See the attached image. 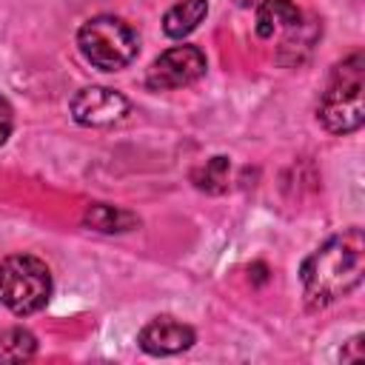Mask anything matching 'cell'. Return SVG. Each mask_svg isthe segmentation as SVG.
Here are the masks:
<instances>
[{
    "mask_svg": "<svg viewBox=\"0 0 365 365\" xmlns=\"http://www.w3.org/2000/svg\"><path fill=\"white\" fill-rule=\"evenodd\" d=\"M134 217L131 214H125V211H120V208H114V205H91L88 211H86V225H91V228H97V231H106V234H114V231H128V228H134Z\"/></svg>",
    "mask_w": 365,
    "mask_h": 365,
    "instance_id": "cell-11",
    "label": "cell"
},
{
    "mask_svg": "<svg viewBox=\"0 0 365 365\" xmlns=\"http://www.w3.org/2000/svg\"><path fill=\"white\" fill-rule=\"evenodd\" d=\"M228 168H231L228 157H211L200 171H194V182L211 194H220L228 188Z\"/></svg>",
    "mask_w": 365,
    "mask_h": 365,
    "instance_id": "cell-12",
    "label": "cell"
},
{
    "mask_svg": "<svg viewBox=\"0 0 365 365\" xmlns=\"http://www.w3.org/2000/svg\"><path fill=\"white\" fill-rule=\"evenodd\" d=\"M137 342L151 356H171V354L188 351L194 345V328L174 317H157L140 331Z\"/></svg>",
    "mask_w": 365,
    "mask_h": 365,
    "instance_id": "cell-7",
    "label": "cell"
},
{
    "mask_svg": "<svg viewBox=\"0 0 365 365\" xmlns=\"http://www.w3.org/2000/svg\"><path fill=\"white\" fill-rule=\"evenodd\" d=\"M125 111H128V100L120 91L106 86H86L71 97V117L88 128L111 125Z\"/></svg>",
    "mask_w": 365,
    "mask_h": 365,
    "instance_id": "cell-6",
    "label": "cell"
},
{
    "mask_svg": "<svg viewBox=\"0 0 365 365\" xmlns=\"http://www.w3.org/2000/svg\"><path fill=\"white\" fill-rule=\"evenodd\" d=\"M302 20L299 9L294 0H262L257 9V34L259 37H274L282 29H294Z\"/></svg>",
    "mask_w": 365,
    "mask_h": 365,
    "instance_id": "cell-9",
    "label": "cell"
},
{
    "mask_svg": "<svg viewBox=\"0 0 365 365\" xmlns=\"http://www.w3.org/2000/svg\"><path fill=\"white\" fill-rule=\"evenodd\" d=\"M365 57L362 51H354L348 60H342L319 97L317 120L331 134H351L365 123Z\"/></svg>",
    "mask_w": 365,
    "mask_h": 365,
    "instance_id": "cell-2",
    "label": "cell"
},
{
    "mask_svg": "<svg viewBox=\"0 0 365 365\" xmlns=\"http://www.w3.org/2000/svg\"><path fill=\"white\" fill-rule=\"evenodd\" d=\"M365 274V237L359 228H348L325 240L299 268L302 294L311 308H325L351 294Z\"/></svg>",
    "mask_w": 365,
    "mask_h": 365,
    "instance_id": "cell-1",
    "label": "cell"
},
{
    "mask_svg": "<svg viewBox=\"0 0 365 365\" xmlns=\"http://www.w3.org/2000/svg\"><path fill=\"white\" fill-rule=\"evenodd\" d=\"M208 63L205 54L197 46H174L168 51H163L145 74V86L151 91H171V88H182L197 83L205 74Z\"/></svg>",
    "mask_w": 365,
    "mask_h": 365,
    "instance_id": "cell-5",
    "label": "cell"
},
{
    "mask_svg": "<svg viewBox=\"0 0 365 365\" xmlns=\"http://www.w3.org/2000/svg\"><path fill=\"white\" fill-rule=\"evenodd\" d=\"M11 125H14V111H11L9 100L0 94V145L9 140V134H11Z\"/></svg>",
    "mask_w": 365,
    "mask_h": 365,
    "instance_id": "cell-13",
    "label": "cell"
},
{
    "mask_svg": "<svg viewBox=\"0 0 365 365\" xmlns=\"http://www.w3.org/2000/svg\"><path fill=\"white\" fill-rule=\"evenodd\" d=\"M208 14V0H180L163 17V31L174 40L188 37Z\"/></svg>",
    "mask_w": 365,
    "mask_h": 365,
    "instance_id": "cell-8",
    "label": "cell"
},
{
    "mask_svg": "<svg viewBox=\"0 0 365 365\" xmlns=\"http://www.w3.org/2000/svg\"><path fill=\"white\" fill-rule=\"evenodd\" d=\"M77 46H80V54L94 68L120 71L137 57L140 40L125 20L111 17V14H100V17H91L80 26Z\"/></svg>",
    "mask_w": 365,
    "mask_h": 365,
    "instance_id": "cell-4",
    "label": "cell"
},
{
    "mask_svg": "<svg viewBox=\"0 0 365 365\" xmlns=\"http://www.w3.org/2000/svg\"><path fill=\"white\" fill-rule=\"evenodd\" d=\"M51 297V271L43 259L31 254H11L0 259V302L17 314L29 317L46 308Z\"/></svg>",
    "mask_w": 365,
    "mask_h": 365,
    "instance_id": "cell-3",
    "label": "cell"
},
{
    "mask_svg": "<svg viewBox=\"0 0 365 365\" xmlns=\"http://www.w3.org/2000/svg\"><path fill=\"white\" fill-rule=\"evenodd\" d=\"M37 351V339L26 328L0 331V362H26Z\"/></svg>",
    "mask_w": 365,
    "mask_h": 365,
    "instance_id": "cell-10",
    "label": "cell"
},
{
    "mask_svg": "<svg viewBox=\"0 0 365 365\" xmlns=\"http://www.w3.org/2000/svg\"><path fill=\"white\" fill-rule=\"evenodd\" d=\"M362 359V336L351 339V351H342V362H359Z\"/></svg>",
    "mask_w": 365,
    "mask_h": 365,
    "instance_id": "cell-14",
    "label": "cell"
}]
</instances>
